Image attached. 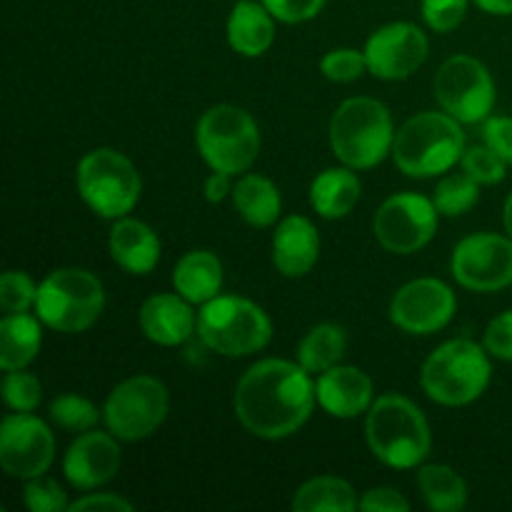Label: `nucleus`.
<instances>
[{
	"label": "nucleus",
	"mask_w": 512,
	"mask_h": 512,
	"mask_svg": "<svg viewBox=\"0 0 512 512\" xmlns=\"http://www.w3.org/2000/svg\"><path fill=\"white\" fill-rule=\"evenodd\" d=\"M308 370L288 360H260L235 388V415L248 433L280 440L303 428L315 405Z\"/></svg>",
	"instance_id": "obj_1"
},
{
	"label": "nucleus",
	"mask_w": 512,
	"mask_h": 512,
	"mask_svg": "<svg viewBox=\"0 0 512 512\" xmlns=\"http://www.w3.org/2000/svg\"><path fill=\"white\" fill-rule=\"evenodd\" d=\"M365 435L375 458L388 468H418L430 453V425L413 400L383 395L368 410Z\"/></svg>",
	"instance_id": "obj_2"
},
{
	"label": "nucleus",
	"mask_w": 512,
	"mask_h": 512,
	"mask_svg": "<svg viewBox=\"0 0 512 512\" xmlns=\"http://www.w3.org/2000/svg\"><path fill=\"white\" fill-rule=\"evenodd\" d=\"M393 115L375 98H350L330 120L335 158L353 170L375 168L393 153Z\"/></svg>",
	"instance_id": "obj_3"
},
{
	"label": "nucleus",
	"mask_w": 512,
	"mask_h": 512,
	"mask_svg": "<svg viewBox=\"0 0 512 512\" xmlns=\"http://www.w3.org/2000/svg\"><path fill=\"white\" fill-rule=\"evenodd\" d=\"M465 155V135L460 120L448 113L413 115L395 133V165L410 178H433L448 173Z\"/></svg>",
	"instance_id": "obj_4"
},
{
	"label": "nucleus",
	"mask_w": 512,
	"mask_h": 512,
	"mask_svg": "<svg viewBox=\"0 0 512 512\" xmlns=\"http://www.w3.org/2000/svg\"><path fill=\"white\" fill-rule=\"evenodd\" d=\"M198 335L205 348L225 358H243L263 350L273 338L268 313L253 300L238 295H218L208 300L198 315Z\"/></svg>",
	"instance_id": "obj_5"
},
{
	"label": "nucleus",
	"mask_w": 512,
	"mask_h": 512,
	"mask_svg": "<svg viewBox=\"0 0 512 512\" xmlns=\"http://www.w3.org/2000/svg\"><path fill=\"white\" fill-rule=\"evenodd\" d=\"M488 353L473 340H450L425 360L420 383L430 400L440 405H470L485 393L490 383Z\"/></svg>",
	"instance_id": "obj_6"
},
{
	"label": "nucleus",
	"mask_w": 512,
	"mask_h": 512,
	"mask_svg": "<svg viewBox=\"0 0 512 512\" xmlns=\"http://www.w3.org/2000/svg\"><path fill=\"white\" fill-rule=\"evenodd\" d=\"M105 308V290L93 273L80 268L53 270L40 283L35 313L58 333H83Z\"/></svg>",
	"instance_id": "obj_7"
},
{
	"label": "nucleus",
	"mask_w": 512,
	"mask_h": 512,
	"mask_svg": "<svg viewBox=\"0 0 512 512\" xmlns=\"http://www.w3.org/2000/svg\"><path fill=\"white\" fill-rule=\"evenodd\" d=\"M195 145L205 163L218 173H245L260 153L258 123L243 108L215 105L198 120Z\"/></svg>",
	"instance_id": "obj_8"
},
{
	"label": "nucleus",
	"mask_w": 512,
	"mask_h": 512,
	"mask_svg": "<svg viewBox=\"0 0 512 512\" xmlns=\"http://www.w3.org/2000/svg\"><path fill=\"white\" fill-rule=\"evenodd\" d=\"M78 193L100 218H125L138 205L140 173L113 148L90 150L78 163Z\"/></svg>",
	"instance_id": "obj_9"
},
{
	"label": "nucleus",
	"mask_w": 512,
	"mask_h": 512,
	"mask_svg": "<svg viewBox=\"0 0 512 512\" xmlns=\"http://www.w3.org/2000/svg\"><path fill=\"white\" fill-rule=\"evenodd\" d=\"M105 425L118 440H143L168 418V390L158 378L135 375L108 395L103 410Z\"/></svg>",
	"instance_id": "obj_10"
},
{
	"label": "nucleus",
	"mask_w": 512,
	"mask_h": 512,
	"mask_svg": "<svg viewBox=\"0 0 512 512\" xmlns=\"http://www.w3.org/2000/svg\"><path fill=\"white\" fill-rule=\"evenodd\" d=\"M435 98L440 108L460 123L488 120L495 105L493 75L478 58L453 55L435 75Z\"/></svg>",
	"instance_id": "obj_11"
},
{
	"label": "nucleus",
	"mask_w": 512,
	"mask_h": 512,
	"mask_svg": "<svg viewBox=\"0 0 512 512\" xmlns=\"http://www.w3.org/2000/svg\"><path fill=\"white\" fill-rule=\"evenodd\" d=\"M438 208L420 193H398L375 213V238L388 253L410 255L433 240L438 230Z\"/></svg>",
	"instance_id": "obj_12"
},
{
	"label": "nucleus",
	"mask_w": 512,
	"mask_h": 512,
	"mask_svg": "<svg viewBox=\"0 0 512 512\" xmlns=\"http://www.w3.org/2000/svg\"><path fill=\"white\" fill-rule=\"evenodd\" d=\"M453 278L475 293H495L512 285V238L475 233L453 250Z\"/></svg>",
	"instance_id": "obj_13"
},
{
	"label": "nucleus",
	"mask_w": 512,
	"mask_h": 512,
	"mask_svg": "<svg viewBox=\"0 0 512 512\" xmlns=\"http://www.w3.org/2000/svg\"><path fill=\"white\" fill-rule=\"evenodd\" d=\"M55 458V440L48 425L33 413H15L0 428V463L10 478L33 480L48 473Z\"/></svg>",
	"instance_id": "obj_14"
},
{
	"label": "nucleus",
	"mask_w": 512,
	"mask_h": 512,
	"mask_svg": "<svg viewBox=\"0 0 512 512\" xmlns=\"http://www.w3.org/2000/svg\"><path fill=\"white\" fill-rule=\"evenodd\" d=\"M455 315V293L438 278L403 285L390 303V320L410 335H433Z\"/></svg>",
	"instance_id": "obj_15"
},
{
	"label": "nucleus",
	"mask_w": 512,
	"mask_h": 512,
	"mask_svg": "<svg viewBox=\"0 0 512 512\" xmlns=\"http://www.w3.org/2000/svg\"><path fill=\"white\" fill-rule=\"evenodd\" d=\"M363 53L375 78L403 80L428 58V38L413 23H390L370 35Z\"/></svg>",
	"instance_id": "obj_16"
},
{
	"label": "nucleus",
	"mask_w": 512,
	"mask_h": 512,
	"mask_svg": "<svg viewBox=\"0 0 512 512\" xmlns=\"http://www.w3.org/2000/svg\"><path fill=\"white\" fill-rule=\"evenodd\" d=\"M120 470V448L113 433H83L68 448L63 473L78 490H93L115 478Z\"/></svg>",
	"instance_id": "obj_17"
},
{
	"label": "nucleus",
	"mask_w": 512,
	"mask_h": 512,
	"mask_svg": "<svg viewBox=\"0 0 512 512\" xmlns=\"http://www.w3.org/2000/svg\"><path fill=\"white\" fill-rule=\"evenodd\" d=\"M315 398L320 408L333 418H358L360 413H368L373 405V383L360 368L338 363L320 373L315 383Z\"/></svg>",
	"instance_id": "obj_18"
},
{
	"label": "nucleus",
	"mask_w": 512,
	"mask_h": 512,
	"mask_svg": "<svg viewBox=\"0 0 512 512\" xmlns=\"http://www.w3.org/2000/svg\"><path fill=\"white\" fill-rule=\"evenodd\" d=\"M140 328L148 340L173 348L198 333V318L190 308V300L180 293H160L145 300L140 310Z\"/></svg>",
	"instance_id": "obj_19"
},
{
	"label": "nucleus",
	"mask_w": 512,
	"mask_h": 512,
	"mask_svg": "<svg viewBox=\"0 0 512 512\" xmlns=\"http://www.w3.org/2000/svg\"><path fill=\"white\" fill-rule=\"evenodd\" d=\"M320 235L303 215H288L273 235V263L285 278H303L315 268Z\"/></svg>",
	"instance_id": "obj_20"
},
{
	"label": "nucleus",
	"mask_w": 512,
	"mask_h": 512,
	"mask_svg": "<svg viewBox=\"0 0 512 512\" xmlns=\"http://www.w3.org/2000/svg\"><path fill=\"white\" fill-rule=\"evenodd\" d=\"M110 255L128 273L148 275L160 260V240L150 225L135 218H118L110 230Z\"/></svg>",
	"instance_id": "obj_21"
},
{
	"label": "nucleus",
	"mask_w": 512,
	"mask_h": 512,
	"mask_svg": "<svg viewBox=\"0 0 512 512\" xmlns=\"http://www.w3.org/2000/svg\"><path fill=\"white\" fill-rule=\"evenodd\" d=\"M175 293L195 305H205L218 298L223 288V263L210 250H190L178 260L173 270Z\"/></svg>",
	"instance_id": "obj_22"
},
{
	"label": "nucleus",
	"mask_w": 512,
	"mask_h": 512,
	"mask_svg": "<svg viewBox=\"0 0 512 512\" xmlns=\"http://www.w3.org/2000/svg\"><path fill=\"white\" fill-rule=\"evenodd\" d=\"M273 13L263 3L240 0L228 18V43L245 58H258L273 45Z\"/></svg>",
	"instance_id": "obj_23"
},
{
	"label": "nucleus",
	"mask_w": 512,
	"mask_h": 512,
	"mask_svg": "<svg viewBox=\"0 0 512 512\" xmlns=\"http://www.w3.org/2000/svg\"><path fill=\"white\" fill-rule=\"evenodd\" d=\"M360 200V180L353 168H328L310 185V205L320 218H345Z\"/></svg>",
	"instance_id": "obj_24"
},
{
	"label": "nucleus",
	"mask_w": 512,
	"mask_h": 512,
	"mask_svg": "<svg viewBox=\"0 0 512 512\" xmlns=\"http://www.w3.org/2000/svg\"><path fill=\"white\" fill-rule=\"evenodd\" d=\"M40 323L28 313H8L0 323V368L23 370L40 350Z\"/></svg>",
	"instance_id": "obj_25"
},
{
	"label": "nucleus",
	"mask_w": 512,
	"mask_h": 512,
	"mask_svg": "<svg viewBox=\"0 0 512 512\" xmlns=\"http://www.w3.org/2000/svg\"><path fill=\"white\" fill-rule=\"evenodd\" d=\"M233 203L240 218L255 228L273 225L280 218V208H283L275 183L263 175H243L233 185Z\"/></svg>",
	"instance_id": "obj_26"
},
{
	"label": "nucleus",
	"mask_w": 512,
	"mask_h": 512,
	"mask_svg": "<svg viewBox=\"0 0 512 512\" xmlns=\"http://www.w3.org/2000/svg\"><path fill=\"white\" fill-rule=\"evenodd\" d=\"M355 508H360L355 490L345 480L330 475L308 480L293 498V510L298 512H353Z\"/></svg>",
	"instance_id": "obj_27"
},
{
	"label": "nucleus",
	"mask_w": 512,
	"mask_h": 512,
	"mask_svg": "<svg viewBox=\"0 0 512 512\" xmlns=\"http://www.w3.org/2000/svg\"><path fill=\"white\" fill-rule=\"evenodd\" d=\"M345 348H348V338H345L343 328L333 323L315 325L300 340L298 363L308 373H325V370H330L343 360Z\"/></svg>",
	"instance_id": "obj_28"
},
{
	"label": "nucleus",
	"mask_w": 512,
	"mask_h": 512,
	"mask_svg": "<svg viewBox=\"0 0 512 512\" xmlns=\"http://www.w3.org/2000/svg\"><path fill=\"white\" fill-rule=\"evenodd\" d=\"M418 488L435 512H455L468 503V485L448 465H425L418 473Z\"/></svg>",
	"instance_id": "obj_29"
},
{
	"label": "nucleus",
	"mask_w": 512,
	"mask_h": 512,
	"mask_svg": "<svg viewBox=\"0 0 512 512\" xmlns=\"http://www.w3.org/2000/svg\"><path fill=\"white\" fill-rule=\"evenodd\" d=\"M480 198V183L475 178H470L468 173L450 175V178L440 180V185L435 188V208L440 215H448V218H458V215L468 213Z\"/></svg>",
	"instance_id": "obj_30"
},
{
	"label": "nucleus",
	"mask_w": 512,
	"mask_h": 512,
	"mask_svg": "<svg viewBox=\"0 0 512 512\" xmlns=\"http://www.w3.org/2000/svg\"><path fill=\"white\" fill-rule=\"evenodd\" d=\"M50 418L70 433H88L100 420L98 408L80 395L65 393L50 403Z\"/></svg>",
	"instance_id": "obj_31"
},
{
	"label": "nucleus",
	"mask_w": 512,
	"mask_h": 512,
	"mask_svg": "<svg viewBox=\"0 0 512 512\" xmlns=\"http://www.w3.org/2000/svg\"><path fill=\"white\" fill-rule=\"evenodd\" d=\"M43 398V388L35 375L23 370H10L3 380V400L15 413H33Z\"/></svg>",
	"instance_id": "obj_32"
},
{
	"label": "nucleus",
	"mask_w": 512,
	"mask_h": 512,
	"mask_svg": "<svg viewBox=\"0 0 512 512\" xmlns=\"http://www.w3.org/2000/svg\"><path fill=\"white\" fill-rule=\"evenodd\" d=\"M38 298V288H35L33 278L20 270H8L0 278V305L5 313H28Z\"/></svg>",
	"instance_id": "obj_33"
},
{
	"label": "nucleus",
	"mask_w": 512,
	"mask_h": 512,
	"mask_svg": "<svg viewBox=\"0 0 512 512\" xmlns=\"http://www.w3.org/2000/svg\"><path fill=\"white\" fill-rule=\"evenodd\" d=\"M460 163H463L465 173L478 180L480 185L500 183L505 178V165H508L490 145H475V148L465 150Z\"/></svg>",
	"instance_id": "obj_34"
},
{
	"label": "nucleus",
	"mask_w": 512,
	"mask_h": 512,
	"mask_svg": "<svg viewBox=\"0 0 512 512\" xmlns=\"http://www.w3.org/2000/svg\"><path fill=\"white\" fill-rule=\"evenodd\" d=\"M320 70L328 80H335V83H353L360 75L368 70V60H365V53L353 48H338L330 50L323 60H320Z\"/></svg>",
	"instance_id": "obj_35"
},
{
	"label": "nucleus",
	"mask_w": 512,
	"mask_h": 512,
	"mask_svg": "<svg viewBox=\"0 0 512 512\" xmlns=\"http://www.w3.org/2000/svg\"><path fill=\"white\" fill-rule=\"evenodd\" d=\"M23 500L33 512H60L70 508L68 500H65V490L55 480H45L43 475L28 480L23 490Z\"/></svg>",
	"instance_id": "obj_36"
},
{
	"label": "nucleus",
	"mask_w": 512,
	"mask_h": 512,
	"mask_svg": "<svg viewBox=\"0 0 512 512\" xmlns=\"http://www.w3.org/2000/svg\"><path fill=\"white\" fill-rule=\"evenodd\" d=\"M425 23L438 33H450L458 28L468 13V0H423L420 3Z\"/></svg>",
	"instance_id": "obj_37"
},
{
	"label": "nucleus",
	"mask_w": 512,
	"mask_h": 512,
	"mask_svg": "<svg viewBox=\"0 0 512 512\" xmlns=\"http://www.w3.org/2000/svg\"><path fill=\"white\" fill-rule=\"evenodd\" d=\"M485 350L500 360L512 363V310H505L490 320L485 330Z\"/></svg>",
	"instance_id": "obj_38"
},
{
	"label": "nucleus",
	"mask_w": 512,
	"mask_h": 512,
	"mask_svg": "<svg viewBox=\"0 0 512 512\" xmlns=\"http://www.w3.org/2000/svg\"><path fill=\"white\" fill-rule=\"evenodd\" d=\"M263 5L283 23H305L323 10L325 0H263Z\"/></svg>",
	"instance_id": "obj_39"
},
{
	"label": "nucleus",
	"mask_w": 512,
	"mask_h": 512,
	"mask_svg": "<svg viewBox=\"0 0 512 512\" xmlns=\"http://www.w3.org/2000/svg\"><path fill=\"white\" fill-rule=\"evenodd\" d=\"M485 145L495 150L505 163L512 165V118L505 115H493L483 125Z\"/></svg>",
	"instance_id": "obj_40"
},
{
	"label": "nucleus",
	"mask_w": 512,
	"mask_h": 512,
	"mask_svg": "<svg viewBox=\"0 0 512 512\" xmlns=\"http://www.w3.org/2000/svg\"><path fill=\"white\" fill-rule=\"evenodd\" d=\"M360 510L368 512H408L410 503L393 488H373L360 500Z\"/></svg>",
	"instance_id": "obj_41"
},
{
	"label": "nucleus",
	"mask_w": 512,
	"mask_h": 512,
	"mask_svg": "<svg viewBox=\"0 0 512 512\" xmlns=\"http://www.w3.org/2000/svg\"><path fill=\"white\" fill-rule=\"evenodd\" d=\"M70 512H80V510H123V512H133V503L123 500L120 495H88V498H78L75 503H70Z\"/></svg>",
	"instance_id": "obj_42"
},
{
	"label": "nucleus",
	"mask_w": 512,
	"mask_h": 512,
	"mask_svg": "<svg viewBox=\"0 0 512 512\" xmlns=\"http://www.w3.org/2000/svg\"><path fill=\"white\" fill-rule=\"evenodd\" d=\"M225 195H233L230 175L213 170V175H210V178L205 180V198H208L210 203H220V200H223Z\"/></svg>",
	"instance_id": "obj_43"
},
{
	"label": "nucleus",
	"mask_w": 512,
	"mask_h": 512,
	"mask_svg": "<svg viewBox=\"0 0 512 512\" xmlns=\"http://www.w3.org/2000/svg\"><path fill=\"white\" fill-rule=\"evenodd\" d=\"M475 5L490 15H512V0H475Z\"/></svg>",
	"instance_id": "obj_44"
},
{
	"label": "nucleus",
	"mask_w": 512,
	"mask_h": 512,
	"mask_svg": "<svg viewBox=\"0 0 512 512\" xmlns=\"http://www.w3.org/2000/svg\"><path fill=\"white\" fill-rule=\"evenodd\" d=\"M503 220H505V230H508V235H510V238H512V193H510V198L505 200Z\"/></svg>",
	"instance_id": "obj_45"
}]
</instances>
